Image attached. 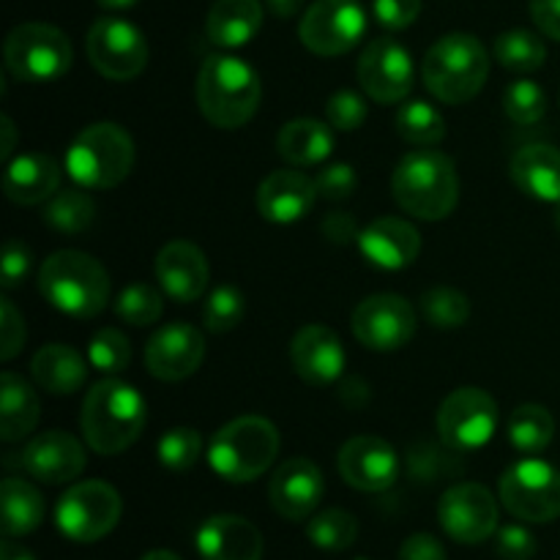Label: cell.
<instances>
[{
	"mask_svg": "<svg viewBox=\"0 0 560 560\" xmlns=\"http://www.w3.org/2000/svg\"><path fill=\"white\" fill-rule=\"evenodd\" d=\"M148 408L142 394L124 381L96 383L82 399L80 430L88 446L102 457H115L140 441Z\"/></svg>",
	"mask_w": 560,
	"mask_h": 560,
	"instance_id": "cell-1",
	"label": "cell"
},
{
	"mask_svg": "<svg viewBox=\"0 0 560 560\" xmlns=\"http://www.w3.org/2000/svg\"><path fill=\"white\" fill-rule=\"evenodd\" d=\"M197 107L217 129H241L255 118L262 82L246 60L235 55H211L200 66L195 85Z\"/></svg>",
	"mask_w": 560,
	"mask_h": 560,
	"instance_id": "cell-2",
	"label": "cell"
},
{
	"mask_svg": "<svg viewBox=\"0 0 560 560\" xmlns=\"http://www.w3.org/2000/svg\"><path fill=\"white\" fill-rule=\"evenodd\" d=\"M392 195L410 217L424 222L446 219L459 200L457 167L435 148H416L394 170Z\"/></svg>",
	"mask_w": 560,
	"mask_h": 560,
	"instance_id": "cell-3",
	"label": "cell"
},
{
	"mask_svg": "<svg viewBox=\"0 0 560 560\" xmlns=\"http://www.w3.org/2000/svg\"><path fill=\"white\" fill-rule=\"evenodd\" d=\"M38 290L63 315L91 320L109 304V273L85 252L60 249L44 260Z\"/></svg>",
	"mask_w": 560,
	"mask_h": 560,
	"instance_id": "cell-4",
	"label": "cell"
},
{
	"mask_svg": "<svg viewBox=\"0 0 560 560\" xmlns=\"http://www.w3.org/2000/svg\"><path fill=\"white\" fill-rule=\"evenodd\" d=\"M490 77V55L470 33H448L424 55L421 80L443 104H465L479 96Z\"/></svg>",
	"mask_w": 560,
	"mask_h": 560,
	"instance_id": "cell-5",
	"label": "cell"
},
{
	"mask_svg": "<svg viewBox=\"0 0 560 560\" xmlns=\"http://www.w3.org/2000/svg\"><path fill=\"white\" fill-rule=\"evenodd\" d=\"M279 454V432L262 416H241L224 424L208 446L213 474L230 485L260 479Z\"/></svg>",
	"mask_w": 560,
	"mask_h": 560,
	"instance_id": "cell-6",
	"label": "cell"
},
{
	"mask_svg": "<svg viewBox=\"0 0 560 560\" xmlns=\"http://www.w3.org/2000/svg\"><path fill=\"white\" fill-rule=\"evenodd\" d=\"M135 167V140L118 124H91L66 151V173L82 189H113Z\"/></svg>",
	"mask_w": 560,
	"mask_h": 560,
	"instance_id": "cell-7",
	"label": "cell"
},
{
	"mask_svg": "<svg viewBox=\"0 0 560 560\" xmlns=\"http://www.w3.org/2000/svg\"><path fill=\"white\" fill-rule=\"evenodd\" d=\"M5 69L27 85H47L71 69V42L60 27L47 22L16 25L5 38Z\"/></svg>",
	"mask_w": 560,
	"mask_h": 560,
	"instance_id": "cell-8",
	"label": "cell"
},
{
	"mask_svg": "<svg viewBox=\"0 0 560 560\" xmlns=\"http://www.w3.org/2000/svg\"><path fill=\"white\" fill-rule=\"evenodd\" d=\"M120 512H124V501H120L118 490L107 481L88 479L69 487L60 495L55 523L66 539L77 541V545H93L113 534Z\"/></svg>",
	"mask_w": 560,
	"mask_h": 560,
	"instance_id": "cell-9",
	"label": "cell"
},
{
	"mask_svg": "<svg viewBox=\"0 0 560 560\" xmlns=\"http://www.w3.org/2000/svg\"><path fill=\"white\" fill-rule=\"evenodd\" d=\"M498 498L523 523H552L560 517V470L545 459H520L498 481Z\"/></svg>",
	"mask_w": 560,
	"mask_h": 560,
	"instance_id": "cell-10",
	"label": "cell"
},
{
	"mask_svg": "<svg viewBox=\"0 0 560 560\" xmlns=\"http://www.w3.org/2000/svg\"><path fill=\"white\" fill-rule=\"evenodd\" d=\"M498 405L485 388L465 386L448 394L438 410V435L457 454L487 446L498 430Z\"/></svg>",
	"mask_w": 560,
	"mask_h": 560,
	"instance_id": "cell-11",
	"label": "cell"
},
{
	"mask_svg": "<svg viewBox=\"0 0 560 560\" xmlns=\"http://www.w3.org/2000/svg\"><path fill=\"white\" fill-rule=\"evenodd\" d=\"M85 52L93 69L115 82L135 80L148 66V42L142 31L120 16L93 22L85 38Z\"/></svg>",
	"mask_w": 560,
	"mask_h": 560,
	"instance_id": "cell-12",
	"label": "cell"
},
{
	"mask_svg": "<svg viewBox=\"0 0 560 560\" xmlns=\"http://www.w3.org/2000/svg\"><path fill=\"white\" fill-rule=\"evenodd\" d=\"M364 33L366 11L359 0H315L299 25L301 44L323 58L350 52Z\"/></svg>",
	"mask_w": 560,
	"mask_h": 560,
	"instance_id": "cell-13",
	"label": "cell"
},
{
	"mask_svg": "<svg viewBox=\"0 0 560 560\" xmlns=\"http://www.w3.org/2000/svg\"><path fill=\"white\" fill-rule=\"evenodd\" d=\"M441 528L459 545H481L498 530V501L487 487L454 485L438 503Z\"/></svg>",
	"mask_w": 560,
	"mask_h": 560,
	"instance_id": "cell-14",
	"label": "cell"
},
{
	"mask_svg": "<svg viewBox=\"0 0 560 560\" xmlns=\"http://www.w3.org/2000/svg\"><path fill=\"white\" fill-rule=\"evenodd\" d=\"M353 334L364 348L392 353L405 348L416 334V310L394 293H377L361 301L353 312Z\"/></svg>",
	"mask_w": 560,
	"mask_h": 560,
	"instance_id": "cell-15",
	"label": "cell"
},
{
	"mask_svg": "<svg viewBox=\"0 0 560 560\" xmlns=\"http://www.w3.org/2000/svg\"><path fill=\"white\" fill-rule=\"evenodd\" d=\"M359 82L372 102H405L413 91V58L397 38H375L359 58Z\"/></svg>",
	"mask_w": 560,
	"mask_h": 560,
	"instance_id": "cell-16",
	"label": "cell"
},
{
	"mask_svg": "<svg viewBox=\"0 0 560 560\" xmlns=\"http://www.w3.org/2000/svg\"><path fill=\"white\" fill-rule=\"evenodd\" d=\"M206 359V339L191 323H167L145 345V366L156 381H186Z\"/></svg>",
	"mask_w": 560,
	"mask_h": 560,
	"instance_id": "cell-17",
	"label": "cell"
},
{
	"mask_svg": "<svg viewBox=\"0 0 560 560\" xmlns=\"http://www.w3.org/2000/svg\"><path fill=\"white\" fill-rule=\"evenodd\" d=\"M337 468L353 490L386 492L399 476V457L383 438L355 435L339 448Z\"/></svg>",
	"mask_w": 560,
	"mask_h": 560,
	"instance_id": "cell-18",
	"label": "cell"
},
{
	"mask_svg": "<svg viewBox=\"0 0 560 560\" xmlns=\"http://www.w3.org/2000/svg\"><path fill=\"white\" fill-rule=\"evenodd\" d=\"M323 495H326L323 470L306 457L284 459L277 474L271 476V485H268L273 512L279 517L290 520V523H301V520L312 517L315 509L320 506Z\"/></svg>",
	"mask_w": 560,
	"mask_h": 560,
	"instance_id": "cell-19",
	"label": "cell"
},
{
	"mask_svg": "<svg viewBox=\"0 0 560 560\" xmlns=\"http://www.w3.org/2000/svg\"><path fill=\"white\" fill-rule=\"evenodd\" d=\"M85 446L63 430L33 438L22 452V468L42 485H69L85 470Z\"/></svg>",
	"mask_w": 560,
	"mask_h": 560,
	"instance_id": "cell-20",
	"label": "cell"
},
{
	"mask_svg": "<svg viewBox=\"0 0 560 560\" xmlns=\"http://www.w3.org/2000/svg\"><path fill=\"white\" fill-rule=\"evenodd\" d=\"M290 361L310 386H331L345 372V348L328 326H304L290 342Z\"/></svg>",
	"mask_w": 560,
	"mask_h": 560,
	"instance_id": "cell-21",
	"label": "cell"
},
{
	"mask_svg": "<svg viewBox=\"0 0 560 560\" xmlns=\"http://www.w3.org/2000/svg\"><path fill=\"white\" fill-rule=\"evenodd\" d=\"M355 244L372 266L383 268V271H402V268L413 266L419 257L421 235L405 219L381 217L361 230Z\"/></svg>",
	"mask_w": 560,
	"mask_h": 560,
	"instance_id": "cell-22",
	"label": "cell"
},
{
	"mask_svg": "<svg viewBox=\"0 0 560 560\" xmlns=\"http://www.w3.org/2000/svg\"><path fill=\"white\" fill-rule=\"evenodd\" d=\"M317 200V184L301 170H273L257 186V211L273 224H293L312 211Z\"/></svg>",
	"mask_w": 560,
	"mask_h": 560,
	"instance_id": "cell-23",
	"label": "cell"
},
{
	"mask_svg": "<svg viewBox=\"0 0 560 560\" xmlns=\"http://www.w3.org/2000/svg\"><path fill=\"white\" fill-rule=\"evenodd\" d=\"M153 271H156V282L162 284L164 293L180 304H191L200 299L211 279L206 255L200 246L189 244V241H170L156 255Z\"/></svg>",
	"mask_w": 560,
	"mask_h": 560,
	"instance_id": "cell-24",
	"label": "cell"
},
{
	"mask_svg": "<svg viewBox=\"0 0 560 560\" xmlns=\"http://www.w3.org/2000/svg\"><path fill=\"white\" fill-rule=\"evenodd\" d=\"M202 560H260L266 541L262 534L238 514H213L195 536Z\"/></svg>",
	"mask_w": 560,
	"mask_h": 560,
	"instance_id": "cell-25",
	"label": "cell"
},
{
	"mask_svg": "<svg viewBox=\"0 0 560 560\" xmlns=\"http://www.w3.org/2000/svg\"><path fill=\"white\" fill-rule=\"evenodd\" d=\"M60 186V164L47 153H22L11 159L3 175V191L16 206H38Z\"/></svg>",
	"mask_w": 560,
	"mask_h": 560,
	"instance_id": "cell-26",
	"label": "cell"
},
{
	"mask_svg": "<svg viewBox=\"0 0 560 560\" xmlns=\"http://www.w3.org/2000/svg\"><path fill=\"white\" fill-rule=\"evenodd\" d=\"M514 186L541 202H560V151L545 142L520 148L509 164Z\"/></svg>",
	"mask_w": 560,
	"mask_h": 560,
	"instance_id": "cell-27",
	"label": "cell"
},
{
	"mask_svg": "<svg viewBox=\"0 0 560 560\" xmlns=\"http://www.w3.org/2000/svg\"><path fill=\"white\" fill-rule=\"evenodd\" d=\"M42 416V402L31 383L16 372L0 375V441L16 443L31 435Z\"/></svg>",
	"mask_w": 560,
	"mask_h": 560,
	"instance_id": "cell-28",
	"label": "cell"
},
{
	"mask_svg": "<svg viewBox=\"0 0 560 560\" xmlns=\"http://www.w3.org/2000/svg\"><path fill=\"white\" fill-rule=\"evenodd\" d=\"M262 27L260 0H217L208 11L206 33L217 47L238 49L249 44Z\"/></svg>",
	"mask_w": 560,
	"mask_h": 560,
	"instance_id": "cell-29",
	"label": "cell"
},
{
	"mask_svg": "<svg viewBox=\"0 0 560 560\" xmlns=\"http://www.w3.org/2000/svg\"><path fill=\"white\" fill-rule=\"evenodd\" d=\"M31 375L38 388L47 394L63 397V394H74L85 386L88 381V364L74 348L69 345H44L31 361Z\"/></svg>",
	"mask_w": 560,
	"mask_h": 560,
	"instance_id": "cell-30",
	"label": "cell"
},
{
	"mask_svg": "<svg viewBox=\"0 0 560 560\" xmlns=\"http://www.w3.org/2000/svg\"><path fill=\"white\" fill-rule=\"evenodd\" d=\"M277 151L293 167H315L334 151L331 126L315 118H295L277 135Z\"/></svg>",
	"mask_w": 560,
	"mask_h": 560,
	"instance_id": "cell-31",
	"label": "cell"
},
{
	"mask_svg": "<svg viewBox=\"0 0 560 560\" xmlns=\"http://www.w3.org/2000/svg\"><path fill=\"white\" fill-rule=\"evenodd\" d=\"M0 506H3V534L5 539L27 536L42 525L44 498L42 492L25 479H3L0 485Z\"/></svg>",
	"mask_w": 560,
	"mask_h": 560,
	"instance_id": "cell-32",
	"label": "cell"
},
{
	"mask_svg": "<svg viewBox=\"0 0 560 560\" xmlns=\"http://www.w3.org/2000/svg\"><path fill=\"white\" fill-rule=\"evenodd\" d=\"M394 129L402 137L408 145L416 148H432L441 145L446 137V120L424 98H410V102L399 104L397 115H394Z\"/></svg>",
	"mask_w": 560,
	"mask_h": 560,
	"instance_id": "cell-33",
	"label": "cell"
},
{
	"mask_svg": "<svg viewBox=\"0 0 560 560\" xmlns=\"http://www.w3.org/2000/svg\"><path fill=\"white\" fill-rule=\"evenodd\" d=\"M509 443L523 454H539L556 438V419L545 405H520L506 424Z\"/></svg>",
	"mask_w": 560,
	"mask_h": 560,
	"instance_id": "cell-34",
	"label": "cell"
},
{
	"mask_svg": "<svg viewBox=\"0 0 560 560\" xmlns=\"http://www.w3.org/2000/svg\"><path fill=\"white\" fill-rule=\"evenodd\" d=\"M93 219H96V202L82 189L55 191L44 208V222L63 235L85 233Z\"/></svg>",
	"mask_w": 560,
	"mask_h": 560,
	"instance_id": "cell-35",
	"label": "cell"
},
{
	"mask_svg": "<svg viewBox=\"0 0 560 560\" xmlns=\"http://www.w3.org/2000/svg\"><path fill=\"white\" fill-rule=\"evenodd\" d=\"M495 60L509 71L517 74H528L545 66L547 47L541 42L539 33L525 31V27H514V31L501 33L495 38Z\"/></svg>",
	"mask_w": 560,
	"mask_h": 560,
	"instance_id": "cell-36",
	"label": "cell"
},
{
	"mask_svg": "<svg viewBox=\"0 0 560 560\" xmlns=\"http://www.w3.org/2000/svg\"><path fill=\"white\" fill-rule=\"evenodd\" d=\"M306 539L326 552H342L359 539V520L345 509H326L306 523Z\"/></svg>",
	"mask_w": 560,
	"mask_h": 560,
	"instance_id": "cell-37",
	"label": "cell"
},
{
	"mask_svg": "<svg viewBox=\"0 0 560 560\" xmlns=\"http://www.w3.org/2000/svg\"><path fill=\"white\" fill-rule=\"evenodd\" d=\"M421 315L435 328H459L470 317L468 295L454 288H432L421 295Z\"/></svg>",
	"mask_w": 560,
	"mask_h": 560,
	"instance_id": "cell-38",
	"label": "cell"
},
{
	"mask_svg": "<svg viewBox=\"0 0 560 560\" xmlns=\"http://www.w3.org/2000/svg\"><path fill=\"white\" fill-rule=\"evenodd\" d=\"M503 113L512 124L534 126L547 115V93L534 80H514L503 91Z\"/></svg>",
	"mask_w": 560,
	"mask_h": 560,
	"instance_id": "cell-39",
	"label": "cell"
},
{
	"mask_svg": "<svg viewBox=\"0 0 560 560\" xmlns=\"http://www.w3.org/2000/svg\"><path fill=\"white\" fill-rule=\"evenodd\" d=\"M162 293L153 290L151 284H129V288L118 295V301H115V315L137 328L153 326V323L162 317Z\"/></svg>",
	"mask_w": 560,
	"mask_h": 560,
	"instance_id": "cell-40",
	"label": "cell"
},
{
	"mask_svg": "<svg viewBox=\"0 0 560 560\" xmlns=\"http://www.w3.org/2000/svg\"><path fill=\"white\" fill-rule=\"evenodd\" d=\"M202 454V438L200 432L191 430V427H175L167 430L159 441V463L167 470L175 474H184V470L195 468L197 459Z\"/></svg>",
	"mask_w": 560,
	"mask_h": 560,
	"instance_id": "cell-41",
	"label": "cell"
},
{
	"mask_svg": "<svg viewBox=\"0 0 560 560\" xmlns=\"http://www.w3.org/2000/svg\"><path fill=\"white\" fill-rule=\"evenodd\" d=\"M88 361L104 375H118L131 364V345L118 328H102L88 345Z\"/></svg>",
	"mask_w": 560,
	"mask_h": 560,
	"instance_id": "cell-42",
	"label": "cell"
},
{
	"mask_svg": "<svg viewBox=\"0 0 560 560\" xmlns=\"http://www.w3.org/2000/svg\"><path fill=\"white\" fill-rule=\"evenodd\" d=\"M244 317V295L230 284H219L202 304V326L211 334H228Z\"/></svg>",
	"mask_w": 560,
	"mask_h": 560,
	"instance_id": "cell-43",
	"label": "cell"
},
{
	"mask_svg": "<svg viewBox=\"0 0 560 560\" xmlns=\"http://www.w3.org/2000/svg\"><path fill=\"white\" fill-rule=\"evenodd\" d=\"M326 118L331 129L355 131L366 120V102L355 91H337L326 102Z\"/></svg>",
	"mask_w": 560,
	"mask_h": 560,
	"instance_id": "cell-44",
	"label": "cell"
},
{
	"mask_svg": "<svg viewBox=\"0 0 560 560\" xmlns=\"http://www.w3.org/2000/svg\"><path fill=\"white\" fill-rule=\"evenodd\" d=\"M317 184V195L326 197V200L339 202V200H348L353 197L355 186H359V175L350 164L337 162V164H326V167L317 173L315 178Z\"/></svg>",
	"mask_w": 560,
	"mask_h": 560,
	"instance_id": "cell-45",
	"label": "cell"
},
{
	"mask_svg": "<svg viewBox=\"0 0 560 560\" xmlns=\"http://www.w3.org/2000/svg\"><path fill=\"white\" fill-rule=\"evenodd\" d=\"M536 536L523 525H503L495 530V552L501 560H534Z\"/></svg>",
	"mask_w": 560,
	"mask_h": 560,
	"instance_id": "cell-46",
	"label": "cell"
},
{
	"mask_svg": "<svg viewBox=\"0 0 560 560\" xmlns=\"http://www.w3.org/2000/svg\"><path fill=\"white\" fill-rule=\"evenodd\" d=\"M372 14L386 31H405L421 14V0H372Z\"/></svg>",
	"mask_w": 560,
	"mask_h": 560,
	"instance_id": "cell-47",
	"label": "cell"
},
{
	"mask_svg": "<svg viewBox=\"0 0 560 560\" xmlns=\"http://www.w3.org/2000/svg\"><path fill=\"white\" fill-rule=\"evenodd\" d=\"M25 348V320L9 299L0 301V359L11 361Z\"/></svg>",
	"mask_w": 560,
	"mask_h": 560,
	"instance_id": "cell-48",
	"label": "cell"
},
{
	"mask_svg": "<svg viewBox=\"0 0 560 560\" xmlns=\"http://www.w3.org/2000/svg\"><path fill=\"white\" fill-rule=\"evenodd\" d=\"M31 262H33V255L22 241L16 238L5 241L3 260H0V273H3L0 282H3V288L5 290L20 288V284L27 279V273H31Z\"/></svg>",
	"mask_w": 560,
	"mask_h": 560,
	"instance_id": "cell-49",
	"label": "cell"
},
{
	"mask_svg": "<svg viewBox=\"0 0 560 560\" xmlns=\"http://www.w3.org/2000/svg\"><path fill=\"white\" fill-rule=\"evenodd\" d=\"M399 560H446V547L432 534H413L399 547Z\"/></svg>",
	"mask_w": 560,
	"mask_h": 560,
	"instance_id": "cell-50",
	"label": "cell"
},
{
	"mask_svg": "<svg viewBox=\"0 0 560 560\" xmlns=\"http://www.w3.org/2000/svg\"><path fill=\"white\" fill-rule=\"evenodd\" d=\"M320 228H323V235H326L331 244H339V246L350 244V241H359L361 235V230L355 228V219L345 211L328 213V217L323 219Z\"/></svg>",
	"mask_w": 560,
	"mask_h": 560,
	"instance_id": "cell-51",
	"label": "cell"
},
{
	"mask_svg": "<svg viewBox=\"0 0 560 560\" xmlns=\"http://www.w3.org/2000/svg\"><path fill=\"white\" fill-rule=\"evenodd\" d=\"M435 448H424V452H421V448H413V452H410V476L427 481L448 476L443 468H435V463H452V459H448V454H441V457L435 459Z\"/></svg>",
	"mask_w": 560,
	"mask_h": 560,
	"instance_id": "cell-52",
	"label": "cell"
},
{
	"mask_svg": "<svg viewBox=\"0 0 560 560\" xmlns=\"http://www.w3.org/2000/svg\"><path fill=\"white\" fill-rule=\"evenodd\" d=\"M530 16L545 36L560 42V0H530Z\"/></svg>",
	"mask_w": 560,
	"mask_h": 560,
	"instance_id": "cell-53",
	"label": "cell"
},
{
	"mask_svg": "<svg viewBox=\"0 0 560 560\" xmlns=\"http://www.w3.org/2000/svg\"><path fill=\"white\" fill-rule=\"evenodd\" d=\"M0 131H3V145H0V156L9 162L11 151H14V145H16V126H14V120L9 118V115H3V118H0Z\"/></svg>",
	"mask_w": 560,
	"mask_h": 560,
	"instance_id": "cell-54",
	"label": "cell"
},
{
	"mask_svg": "<svg viewBox=\"0 0 560 560\" xmlns=\"http://www.w3.org/2000/svg\"><path fill=\"white\" fill-rule=\"evenodd\" d=\"M266 5L273 16H282V20H288V16L299 14L301 5H304V0H266Z\"/></svg>",
	"mask_w": 560,
	"mask_h": 560,
	"instance_id": "cell-55",
	"label": "cell"
},
{
	"mask_svg": "<svg viewBox=\"0 0 560 560\" xmlns=\"http://www.w3.org/2000/svg\"><path fill=\"white\" fill-rule=\"evenodd\" d=\"M0 558H3V560H36V558L31 556V552L25 550V547L11 545L9 539H5L3 547H0Z\"/></svg>",
	"mask_w": 560,
	"mask_h": 560,
	"instance_id": "cell-56",
	"label": "cell"
},
{
	"mask_svg": "<svg viewBox=\"0 0 560 560\" xmlns=\"http://www.w3.org/2000/svg\"><path fill=\"white\" fill-rule=\"evenodd\" d=\"M137 3H140V0H98V5H102L104 11H126Z\"/></svg>",
	"mask_w": 560,
	"mask_h": 560,
	"instance_id": "cell-57",
	"label": "cell"
},
{
	"mask_svg": "<svg viewBox=\"0 0 560 560\" xmlns=\"http://www.w3.org/2000/svg\"><path fill=\"white\" fill-rule=\"evenodd\" d=\"M142 560H180V558L170 550H153V552H148Z\"/></svg>",
	"mask_w": 560,
	"mask_h": 560,
	"instance_id": "cell-58",
	"label": "cell"
},
{
	"mask_svg": "<svg viewBox=\"0 0 560 560\" xmlns=\"http://www.w3.org/2000/svg\"><path fill=\"white\" fill-rule=\"evenodd\" d=\"M556 228L560 230V208H558V211H556Z\"/></svg>",
	"mask_w": 560,
	"mask_h": 560,
	"instance_id": "cell-59",
	"label": "cell"
},
{
	"mask_svg": "<svg viewBox=\"0 0 560 560\" xmlns=\"http://www.w3.org/2000/svg\"><path fill=\"white\" fill-rule=\"evenodd\" d=\"M355 560H370V558H355Z\"/></svg>",
	"mask_w": 560,
	"mask_h": 560,
	"instance_id": "cell-60",
	"label": "cell"
},
{
	"mask_svg": "<svg viewBox=\"0 0 560 560\" xmlns=\"http://www.w3.org/2000/svg\"><path fill=\"white\" fill-rule=\"evenodd\" d=\"M558 104H560V96H558Z\"/></svg>",
	"mask_w": 560,
	"mask_h": 560,
	"instance_id": "cell-61",
	"label": "cell"
}]
</instances>
